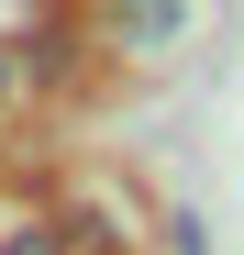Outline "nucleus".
<instances>
[{
    "mask_svg": "<svg viewBox=\"0 0 244 255\" xmlns=\"http://www.w3.org/2000/svg\"><path fill=\"white\" fill-rule=\"evenodd\" d=\"M89 33H100V45H178L189 11H178V0H122V11H100Z\"/></svg>",
    "mask_w": 244,
    "mask_h": 255,
    "instance_id": "nucleus-1",
    "label": "nucleus"
},
{
    "mask_svg": "<svg viewBox=\"0 0 244 255\" xmlns=\"http://www.w3.org/2000/svg\"><path fill=\"white\" fill-rule=\"evenodd\" d=\"M0 255H78V233H67V222H11Z\"/></svg>",
    "mask_w": 244,
    "mask_h": 255,
    "instance_id": "nucleus-2",
    "label": "nucleus"
},
{
    "mask_svg": "<svg viewBox=\"0 0 244 255\" xmlns=\"http://www.w3.org/2000/svg\"><path fill=\"white\" fill-rule=\"evenodd\" d=\"M11 100H22V56L0 45V111H11Z\"/></svg>",
    "mask_w": 244,
    "mask_h": 255,
    "instance_id": "nucleus-3",
    "label": "nucleus"
}]
</instances>
